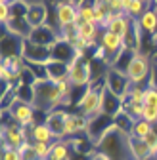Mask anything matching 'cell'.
Instances as JSON below:
<instances>
[{"label":"cell","mask_w":157,"mask_h":160,"mask_svg":"<svg viewBox=\"0 0 157 160\" xmlns=\"http://www.w3.org/2000/svg\"><path fill=\"white\" fill-rule=\"evenodd\" d=\"M94 151L107 156L109 160H127L130 158V149H128V133L121 132L115 124L104 133V137L96 143Z\"/></svg>","instance_id":"6da1fadb"},{"label":"cell","mask_w":157,"mask_h":160,"mask_svg":"<svg viewBox=\"0 0 157 160\" xmlns=\"http://www.w3.org/2000/svg\"><path fill=\"white\" fill-rule=\"evenodd\" d=\"M65 95L60 92V88H57L56 82H52V80H38V82L35 84V109L41 111L44 114L56 111L63 107L65 103Z\"/></svg>","instance_id":"7a4b0ae2"},{"label":"cell","mask_w":157,"mask_h":160,"mask_svg":"<svg viewBox=\"0 0 157 160\" xmlns=\"http://www.w3.org/2000/svg\"><path fill=\"white\" fill-rule=\"evenodd\" d=\"M102 88H104V82L90 84L88 88H84L81 97H78L77 103H75L77 105V112H81L88 120L100 114L102 112Z\"/></svg>","instance_id":"3957f363"},{"label":"cell","mask_w":157,"mask_h":160,"mask_svg":"<svg viewBox=\"0 0 157 160\" xmlns=\"http://www.w3.org/2000/svg\"><path fill=\"white\" fill-rule=\"evenodd\" d=\"M54 27L65 31V29H71L77 25L78 21V4L75 0H60V2H56L54 6Z\"/></svg>","instance_id":"277c9868"},{"label":"cell","mask_w":157,"mask_h":160,"mask_svg":"<svg viewBox=\"0 0 157 160\" xmlns=\"http://www.w3.org/2000/svg\"><path fill=\"white\" fill-rule=\"evenodd\" d=\"M125 72H127V76H128V80L132 84L148 86L149 72H151V57L148 53H144V52H136Z\"/></svg>","instance_id":"5b68a950"},{"label":"cell","mask_w":157,"mask_h":160,"mask_svg":"<svg viewBox=\"0 0 157 160\" xmlns=\"http://www.w3.org/2000/svg\"><path fill=\"white\" fill-rule=\"evenodd\" d=\"M100 46H102L104 52H106V59H104L106 65H107V67H113L115 59L119 57V53L127 48V42H125V38H123L121 34L104 29V31H102V36H100Z\"/></svg>","instance_id":"8992f818"},{"label":"cell","mask_w":157,"mask_h":160,"mask_svg":"<svg viewBox=\"0 0 157 160\" xmlns=\"http://www.w3.org/2000/svg\"><path fill=\"white\" fill-rule=\"evenodd\" d=\"M8 112H10V116H12V120H14L15 124L25 126V128H29V126H33L36 122H41V120L36 118L38 111L35 109V105L27 103V101H21V99H15V101L10 105Z\"/></svg>","instance_id":"52a82bcc"},{"label":"cell","mask_w":157,"mask_h":160,"mask_svg":"<svg viewBox=\"0 0 157 160\" xmlns=\"http://www.w3.org/2000/svg\"><path fill=\"white\" fill-rule=\"evenodd\" d=\"M69 80L75 88L84 90L90 86V57L78 53L75 61L69 65Z\"/></svg>","instance_id":"ba28073f"},{"label":"cell","mask_w":157,"mask_h":160,"mask_svg":"<svg viewBox=\"0 0 157 160\" xmlns=\"http://www.w3.org/2000/svg\"><path fill=\"white\" fill-rule=\"evenodd\" d=\"M21 57L27 63H48L52 59V48L38 44L31 38L23 40V48H21Z\"/></svg>","instance_id":"9c48e42d"},{"label":"cell","mask_w":157,"mask_h":160,"mask_svg":"<svg viewBox=\"0 0 157 160\" xmlns=\"http://www.w3.org/2000/svg\"><path fill=\"white\" fill-rule=\"evenodd\" d=\"M25 143H29V130L25 126L15 124L14 120L10 124H2V145L21 149Z\"/></svg>","instance_id":"30bf717a"},{"label":"cell","mask_w":157,"mask_h":160,"mask_svg":"<svg viewBox=\"0 0 157 160\" xmlns=\"http://www.w3.org/2000/svg\"><path fill=\"white\" fill-rule=\"evenodd\" d=\"M104 84H106V88L107 90H111L115 95H119L121 99H125L127 97V93H128V90L132 88V82L128 80V76H127V72H123V71H117V69H107V72H106V80H104Z\"/></svg>","instance_id":"8fae6325"},{"label":"cell","mask_w":157,"mask_h":160,"mask_svg":"<svg viewBox=\"0 0 157 160\" xmlns=\"http://www.w3.org/2000/svg\"><path fill=\"white\" fill-rule=\"evenodd\" d=\"M113 126V116H107L104 112H100L98 116L88 120V130H86V139L90 141L92 147H96V143L104 137V133Z\"/></svg>","instance_id":"7c38bea8"},{"label":"cell","mask_w":157,"mask_h":160,"mask_svg":"<svg viewBox=\"0 0 157 160\" xmlns=\"http://www.w3.org/2000/svg\"><path fill=\"white\" fill-rule=\"evenodd\" d=\"M132 23H134V19H130L127 13H107L106 29L111 31V32L121 34L123 38H127L128 32L132 31Z\"/></svg>","instance_id":"4fadbf2b"},{"label":"cell","mask_w":157,"mask_h":160,"mask_svg":"<svg viewBox=\"0 0 157 160\" xmlns=\"http://www.w3.org/2000/svg\"><path fill=\"white\" fill-rule=\"evenodd\" d=\"M29 38L35 40V42H38V44H44V46H50V48H52L57 40L62 38V32H60V29H56L54 25L46 23V25H42V27L33 29Z\"/></svg>","instance_id":"5bb4252c"},{"label":"cell","mask_w":157,"mask_h":160,"mask_svg":"<svg viewBox=\"0 0 157 160\" xmlns=\"http://www.w3.org/2000/svg\"><path fill=\"white\" fill-rule=\"evenodd\" d=\"M48 13H50L48 6L44 2H35V4H29L25 19H27V23L31 25V29H36V27H42V25L48 23V17H50Z\"/></svg>","instance_id":"9a60e30c"},{"label":"cell","mask_w":157,"mask_h":160,"mask_svg":"<svg viewBox=\"0 0 157 160\" xmlns=\"http://www.w3.org/2000/svg\"><path fill=\"white\" fill-rule=\"evenodd\" d=\"M121 111H123V99L119 95H115L111 90H107L104 84V88H102V112L115 118Z\"/></svg>","instance_id":"2e32d148"},{"label":"cell","mask_w":157,"mask_h":160,"mask_svg":"<svg viewBox=\"0 0 157 160\" xmlns=\"http://www.w3.org/2000/svg\"><path fill=\"white\" fill-rule=\"evenodd\" d=\"M77 55H78V52L75 50V46L71 42H67V40H63V38H60L52 46V59H56V61H63V63L71 65Z\"/></svg>","instance_id":"e0dca14e"},{"label":"cell","mask_w":157,"mask_h":160,"mask_svg":"<svg viewBox=\"0 0 157 160\" xmlns=\"http://www.w3.org/2000/svg\"><path fill=\"white\" fill-rule=\"evenodd\" d=\"M75 152V141L73 139H57L52 145L50 154L46 156V160H71Z\"/></svg>","instance_id":"ac0fdd59"},{"label":"cell","mask_w":157,"mask_h":160,"mask_svg":"<svg viewBox=\"0 0 157 160\" xmlns=\"http://www.w3.org/2000/svg\"><path fill=\"white\" fill-rule=\"evenodd\" d=\"M67 112H69L67 109L60 107V109H56V111L48 112V114H46V118H44V122L48 124V128L54 132V135H56L57 139H63V126H65Z\"/></svg>","instance_id":"d6986e66"},{"label":"cell","mask_w":157,"mask_h":160,"mask_svg":"<svg viewBox=\"0 0 157 160\" xmlns=\"http://www.w3.org/2000/svg\"><path fill=\"white\" fill-rule=\"evenodd\" d=\"M27 130H29V141H38V143H56L57 141V137L54 135V132L48 128L46 122H36L29 126Z\"/></svg>","instance_id":"ffe728a7"},{"label":"cell","mask_w":157,"mask_h":160,"mask_svg":"<svg viewBox=\"0 0 157 160\" xmlns=\"http://www.w3.org/2000/svg\"><path fill=\"white\" fill-rule=\"evenodd\" d=\"M2 29L6 31V32H10V34H14V36H19V38H29L31 36V25L27 23V19L25 17H15V15H12L10 19H8V23L6 25H2Z\"/></svg>","instance_id":"44dd1931"},{"label":"cell","mask_w":157,"mask_h":160,"mask_svg":"<svg viewBox=\"0 0 157 160\" xmlns=\"http://www.w3.org/2000/svg\"><path fill=\"white\" fill-rule=\"evenodd\" d=\"M21 48H23V38L2 31V57L21 55Z\"/></svg>","instance_id":"7402d4cb"},{"label":"cell","mask_w":157,"mask_h":160,"mask_svg":"<svg viewBox=\"0 0 157 160\" xmlns=\"http://www.w3.org/2000/svg\"><path fill=\"white\" fill-rule=\"evenodd\" d=\"M128 149H130V156L134 160H149L151 158V151H149V145L146 143V139L128 135Z\"/></svg>","instance_id":"603a6c76"},{"label":"cell","mask_w":157,"mask_h":160,"mask_svg":"<svg viewBox=\"0 0 157 160\" xmlns=\"http://www.w3.org/2000/svg\"><path fill=\"white\" fill-rule=\"evenodd\" d=\"M46 72H48V80H52V82L65 80V78H69V63L50 59V61L46 63Z\"/></svg>","instance_id":"cb8c5ba5"},{"label":"cell","mask_w":157,"mask_h":160,"mask_svg":"<svg viewBox=\"0 0 157 160\" xmlns=\"http://www.w3.org/2000/svg\"><path fill=\"white\" fill-rule=\"evenodd\" d=\"M140 27H142V31L146 32V36H151L153 32H157V10L155 8H149L140 19Z\"/></svg>","instance_id":"d4e9b609"},{"label":"cell","mask_w":157,"mask_h":160,"mask_svg":"<svg viewBox=\"0 0 157 160\" xmlns=\"http://www.w3.org/2000/svg\"><path fill=\"white\" fill-rule=\"evenodd\" d=\"M149 8H151V0H130V4H128L125 13L130 19H140Z\"/></svg>","instance_id":"484cf974"},{"label":"cell","mask_w":157,"mask_h":160,"mask_svg":"<svg viewBox=\"0 0 157 160\" xmlns=\"http://www.w3.org/2000/svg\"><path fill=\"white\" fill-rule=\"evenodd\" d=\"M149 133H151V122H148L144 118L134 120V124H132V128L128 132L130 137H138V139H146Z\"/></svg>","instance_id":"4316f807"},{"label":"cell","mask_w":157,"mask_h":160,"mask_svg":"<svg viewBox=\"0 0 157 160\" xmlns=\"http://www.w3.org/2000/svg\"><path fill=\"white\" fill-rule=\"evenodd\" d=\"M146 88L148 86H140V84H132V88L128 90L127 93V101L130 103H138V105H144V99H146Z\"/></svg>","instance_id":"83f0119b"},{"label":"cell","mask_w":157,"mask_h":160,"mask_svg":"<svg viewBox=\"0 0 157 160\" xmlns=\"http://www.w3.org/2000/svg\"><path fill=\"white\" fill-rule=\"evenodd\" d=\"M113 124L119 128L121 132H125V133H128L130 132V128H132V124H134V120L125 112V111H121L119 114H117L115 118H113Z\"/></svg>","instance_id":"f1b7e54d"},{"label":"cell","mask_w":157,"mask_h":160,"mask_svg":"<svg viewBox=\"0 0 157 160\" xmlns=\"http://www.w3.org/2000/svg\"><path fill=\"white\" fill-rule=\"evenodd\" d=\"M0 160H23V154L19 149L2 145V154H0Z\"/></svg>","instance_id":"f546056e"},{"label":"cell","mask_w":157,"mask_h":160,"mask_svg":"<svg viewBox=\"0 0 157 160\" xmlns=\"http://www.w3.org/2000/svg\"><path fill=\"white\" fill-rule=\"evenodd\" d=\"M31 145H33V149H35V152H36L38 158H41V160H46V156L50 154V149H52L54 143H38V141H31Z\"/></svg>","instance_id":"4dcf8cb0"},{"label":"cell","mask_w":157,"mask_h":160,"mask_svg":"<svg viewBox=\"0 0 157 160\" xmlns=\"http://www.w3.org/2000/svg\"><path fill=\"white\" fill-rule=\"evenodd\" d=\"M144 105L157 107V90H155L153 86H148V88H146V99H144Z\"/></svg>","instance_id":"1f68e13d"},{"label":"cell","mask_w":157,"mask_h":160,"mask_svg":"<svg viewBox=\"0 0 157 160\" xmlns=\"http://www.w3.org/2000/svg\"><path fill=\"white\" fill-rule=\"evenodd\" d=\"M10 15H12V4H8V2H0V21H2V25L8 23Z\"/></svg>","instance_id":"d6a6232c"},{"label":"cell","mask_w":157,"mask_h":160,"mask_svg":"<svg viewBox=\"0 0 157 160\" xmlns=\"http://www.w3.org/2000/svg\"><path fill=\"white\" fill-rule=\"evenodd\" d=\"M144 120L148 122H157V107H149V105H144V114H142Z\"/></svg>","instance_id":"836d02e7"},{"label":"cell","mask_w":157,"mask_h":160,"mask_svg":"<svg viewBox=\"0 0 157 160\" xmlns=\"http://www.w3.org/2000/svg\"><path fill=\"white\" fill-rule=\"evenodd\" d=\"M148 86H153V88L157 90V63H155V61H151V72H149Z\"/></svg>","instance_id":"e575fe53"},{"label":"cell","mask_w":157,"mask_h":160,"mask_svg":"<svg viewBox=\"0 0 157 160\" xmlns=\"http://www.w3.org/2000/svg\"><path fill=\"white\" fill-rule=\"evenodd\" d=\"M92 160H109L107 156H104V154H100L98 151H94V154H92Z\"/></svg>","instance_id":"d590c367"},{"label":"cell","mask_w":157,"mask_h":160,"mask_svg":"<svg viewBox=\"0 0 157 160\" xmlns=\"http://www.w3.org/2000/svg\"><path fill=\"white\" fill-rule=\"evenodd\" d=\"M151 8H155V10H157V0H151Z\"/></svg>","instance_id":"8d00e7d4"},{"label":"cell","mask_w":157,"mask_h":160,"mask_svg":"<svg viewBox=\"0 0 157 160\" xmlns=\"http://www.w3.org/2000/svg\"><path fill=\"white\" fill-rule=\"evenodd\" d=\"M151 61H155V63H157V53H155V55H151Z\"/></svg>","instance_id":"74e56055"},{"label":"cell","mask_w":157,"mask_h":160,"mask_svg":"<svg viewBox=\"0 0 157 160\" xmlns=\"http://www.w3.org/2000/svg\"><path fill=\"white\" fill-rule=\"evenodd\" d=\"M127 160H134V158H132V156H130V158H127Z\"/></svg>","instance_id":"f35d334b"}]
</instances>
